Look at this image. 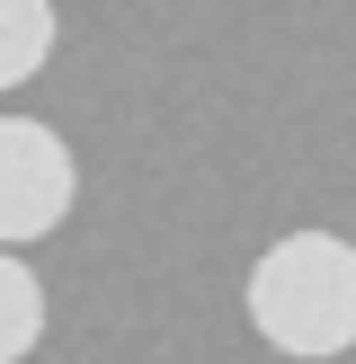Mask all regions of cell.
<instances>
[{
  "instance_id": "obj_3",
  "label": "cell",
  "mask_w": 356,
  "mask_h": 364,
  "mask_svg": "<svg viewBox=\"0 0 356 364\" xmlns=\"http://www.w3.org/2000/svg\"><path fill=\"white\" fill-rule=\"evenodd\" d=\"M53 0H0V89H27L53 63Z\"/></svg>"
},
{
  "instance_id": "obj_4",
  "label": "cell",
  "mask_w": 356,
  "mask_h": 364,
  "mask_svg": "<svg viewBox=\"0 0 356 364\" xmlns=\"http://www.w3.org/2000/svg\"><path fill=\"white\" fill-rule=\"evenodd\" d=\"M36 347H45V284L27 258L0 249V364H27Z\"/></svg>"
},
{
  "instance_id": "obj_2",
  "label": "cell",
  "mask_w": 356,
  "mask_h": 364,
  "mask_svg": "<svg viewBox=\"0 0 356 364\" xmlns=\"http://www.w3.org/2000/svg\"><path fill=\"white\" fill-rule=\"evenodd\" d=\"M71 205H80V160H71V142L53 134V124H36V116H0V249L18 258L27 240L63 231Z\"/></svg>"
},
{
  "instance_id": "obj_1",
  "label": "cell",
  "mask_w": 356,
  "mask_h": 364,
  "mask_svg": "<svg viewBox=\"0 0 356 364\" xmlns=\"http://www.w3.org/2000/svg\"><path fill=\"white\" fill-rule=\"evenodd\" d=\"M249 329L294 364H330L356 347V240L338 231H285L276 249H258L241 284Z\"/></svg>"
}]
</instances>
